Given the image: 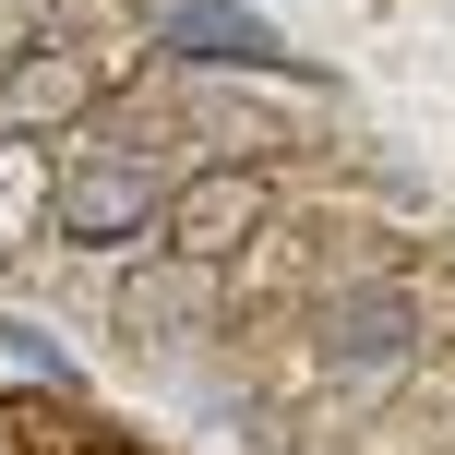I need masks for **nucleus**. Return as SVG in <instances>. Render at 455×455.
<instances>
[{
  "label": "nucleus",
  "mask_w": 455,
  "mask_h": 455,
  "mask_svg": "<svg viewBox=\"0 0 455 455\" xmlns=\"http://www.w3.org/2000/svg\"><path fill=\"white\" fill-rule=\"evenodd\" d=\"M168 192H180V168H168V156H144V144H96V156L60 168L48 228L84 240V251H120V240H144V228L168 216Z\"/></svg>",
  "instance_id": "obj_1"
},
{
  "label": "nucleus",
  "mask_w": 455,
  "mask_h": 455,
  "mask_svg": "<svg viewBox=\"0 0 455 455\" xmlns=\"http://www.w3.org/2000/svg\"><path fill=\"white\" fill-rule=\"evenodd\" d=\"M312 360L336 371V384H395V371L419 360V299L395 288V275H347V288L312 299Z\"/></svg>",
  "instance_id": "obj_2"
},
{
  "label": "nucleus",
  "mask_w": 455,
  "mask_h": 455,
  "mask_svg": "<svg viewBox=\"0 0 455 455\" xmlns=\"http://www.w3.org/2000/svg\"><path fill=\"white\" fill-rule=\"evenodd\" d=\"M264 228V168H192L180 192H168V264H228V251Z\"/></svg>",
  "instance_id": "obj_3"
},
{
  "label": "nucleus",
  "mask_w": 455,
  "mask_h": 455,
  "mask_svg": "<svg viewBox=\"0 0 455 455\" xmlns=\"http://www.w3.org/2000/svg\"><path fill=\"white\" fill-rule=\"evenodd\" d=\"M156 48L168 60H228V72H299V48L264 12H228V0H156Z\"/></svg>",
  "instance_id": "obj_4"
},
{
  "label": "nucleus",
  "mask_w": 455,
  "mask_h": 455,
  "mask_svg": "<svg viewBox=\"0 0 455 455\" xmlns=\"http://www.w3.org/2000/svg\"><path fill=\"white\" fill-rule=\"evenodd\" d=\"M84 96H96V72H84V60H60V48H24V60L0 72V132H60Z\"/></svg>",
  "instance_id": "obj_5"
},
{
  "label": "nucleus",
  "mask_w": 455,
  "mask_h": 455,
  "mask_svg": "<svg viewBox=\"0 0 455 455\" xmlns=\"http://www.w3.org/2000/svg\"><path fill=\"white\" fill-rule=\"evenodd\" d=\"M0 347H12V360L36 371V384H84V371H72V347L48 336V323H0Z\"/></svg>",
  "instance_id": "obj_6"
},
{
  "label": "nucleus",
  "mask_w": 455,
  "mask_h": 455,
  "mask_svg": "<svg viewBox=\"0 0 455 455\" xmlns=\"http://www.w3.org/2000/svg\"><path fill=\"white\" fill-rule=\"evenodd\" d=\"M24 204H36V156H24V144H0V240L24 228Z\"/></svg>",
  "instance_id": "obj_7"
}]
</instances>
